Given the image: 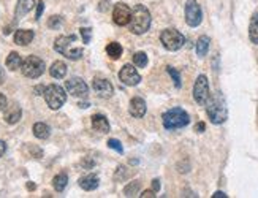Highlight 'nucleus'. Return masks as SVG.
<instances>
[{
	"label": "nucleus",
	"mask_w": 258,
	"mask_h": 198,
	"mask_svg": "<svg viewBox=\"0 0 258 198\" xmlns=\"http://www.w3.org/2000/svg\"><path fill=\"white\" fill-rule=\"evenodd\" d=\"M205 106H206V114L212 124L220 125L228 119L227 101H225L222 92H215L214 95H211Z\"/></svg>",
	"instance_id": "f257e3e1"
},
{
	"label": "nucleus",
	"mask_w": 258,
	"mask_h": 198,
	"mask_svg": "<svg viewBox=\"0 0 258 198\" xmlns=\"http://www.w3.org/2000/svg\"><path fill=\"white\" fill-rule=\"evenodd\" d=\"M76 35H62L54 42V50L59 54L65 55L70 60H79L83 57L84 50L81 46H75Z\"/></svg>",
	"instance_id": "f03ea898"
},
{
	"label": "nucleus",
	"mask_w": 258,
	"mask_h": 198,
	"mask_svg": "<svg viewBox=\"0 0 258 198\" xmlns=\"http://www.w3.org/2000/svg\"><path fill=\"white\" fill-rule=\"evenodd\" d=\"M151 11L144 5H135L133 13H132V21H130V32L135 35H143L146 34L151 27Z\"/></svg>",
	"instance_id": "7ed1b4c3"
},
{
	"label": "nucleus",
	"mask_w": 258,
	"mask_h": 198,
	"mask_svg": "<svg viewBox=\"0 0 258 198\" xmlns=\"http://www.w3.org/2000/svg\"><path fill=\"white\" fill-rule=\"evenodd\" d=\"M162 122L166 130H177V129H184L190 124V116L185 109L176 106L165 111L162 114Z\"/></svg>",
	"instance_id": "20e7f679"
},
{
	"label": "nucleus",
	"mask_w": 258,
	"mask_h": 198,
	"mask_svg": "<svg viewBox=\"0 0 258 198\" xmlns=\"http://www.w3.org/2000/svg\"><path fill=\"white\" fill-rule=\"evenodd\" d=\"M45 100L48 103V106L51 109L57 111L60 109L67 101V94L65 89L59 84H50L45 89Z\"/></svg>",
	"instance_id": "39448f33"
},
{
	"label": "nucleus",
	"mask_w": 258,
	"mask_h": 198,
	"mask_svg": "<svg viewBox=\"0 0 258 198\" xmlns=\"http://www.w3.org/2000/svg\"><path fill=\"white\" fill-rule=\"evenodd\" d=\"M160 42L166 51H179L185 43V37L176 29H165L160 32Z\"/></svg>",
	"instance_id": "423d86ee"
},
{
	"label": "nucleus",
	"mask_w": 258,
	"mask_h": 198,
	"mask_svg": "<svg viewBox=\"0 0 258 198\" xmlns=\"http://www.w3.org/2000/svg\"><path fill=\"white\" fill-rule=\"evenodd\" d=\"M22 75L26 78H30V79H37L40 78L46 70V65H45V60L37 57V55H29L26 60H22Z\"/></svg>",
	"instance_id": "0eeeda50"
},
{
	"label": "nucleus",
	"mask_w": 258,
	"mask_h": 198,
	"mask_svg": "<svg viewBox=\"0 0 258 198\" xmlns=\"http://www.w3.org/2000/svg\"><path fill=\"white\" fill-rule=\"evenodd\" d=\"M184 14H185V22H187L190 27H198L201 21H203V10H201V6L197 0H187V2H185Z\"/></svg>",
	"instance_id": "6e6552de"
},
{
	"label": "nucleus",
	"mask_w": 258,
	"mask_h": 198,
	"mask_svg": "<svg viewBox=\"0 0 258 198\" xmlns=\"http://www.w3.org/2000/svg\"><path fill=\"white\" fill-rule=\"evenodd\" d=\"M209 97H211V92H209V81L206 75H200L197 78L195 84H193V99L198 103V105H206Z\"/></svg>",
	"instance_id": "1a4fd4ad"
},
{
	"label": "nucleus",
	"mask_w": 258,
	"mask_h": 198,
	"mask_svg": "<svg viewBox=\"0 0 258 198\" xmlns=\"http://www.w3.org/2000/svg\"><path fill=\"white\" fill-rule=\"evenodd\" d=\"M65 89L70 95H73V97H78V99H86L89 94V86L86 84L84 79L78 76L70 78L68 81H65Z\"/></svg>",
	"instance_id": "9d476101"
},
{
	"label": "nucleus",
	"mask_w": 258,
	"mask_h": 198,
	"mask_svg": "<svg viewBox=\"0 0 258 198\" xmlns=\"http://www.w3.org/2000/svg\"><path fill=\"white\" fill-rule=\"evenodd\" d=\"M132 13L133 10H130V6L124 2H119L114 5V10H112V21H114L117 26H128L132 21Z\"/></svg>",
	"instance_id": "9b49d317"
},
{
	"label": "nucleus",
	"mask_w": 258,
	"mask_h": 198,
	"mask_svg": "<svg viewBox=\"0 0 258 198\" xmlns=\"http://www.w3.org/2000/svg\"><path fill=\"white\" fill-rule=\"evenodd\" d=\"M119 79H120V83L125 84V86H138L141 83V76L140 73L136 71V68L132 65V63H125V65L120 68L119 71Z\"/></svg>",
	"instance_id": "f8f14e48"
},
{
	"label": "nucleus",
	"mask_w": 258,
	"mask_h": 198,
	"mask_svg": "<svg viewBox=\"0 0 258 198\" xmlns=\"http://www.w3.org/2000/svg\"><path fill=\"white\" fill-rule=\"evenodd\" d=\"M92 89L100 99H109L111 95L114 94V87H112V84L104 78H94Z\"/></svg>",
	"instance_id": "ddd939ff"
},
{
	"label": "nucleus",
	"mask_w": 258,
	"mask_h": 198,
	"mask_svg": "<svg viewBox=\"0 0 258 198\" xmlns=\"http://www.w3.org/2000/svg\"><path fill=\"white\" fill-rule=\"evenodd\" d=\"M128 113H130L133 117H144L146 114V101H144L141 97H133L130 100V106H128Z\"/></svg>",
	"instance_id": "4468645a"
},
{
	"label": "nucleus",
	"mask_w": 258,
	"mask_h": 198,
	"mask_svg": "<svg viewBox=\"0 0 258 198\" xmlns=\"http://www.w3.org/2000/svg\"><path fill=\"white\" fill-rule=\"evenodd\" d=\"M21 116H22V111H21V106L16 105V103H13V105L6 106L5 108V122L10 124V125H14L18 124L21 121Z\"/></svg>",
	"instance_id": "2eb2a0df"
},
{
	"label": "nucleus",
	"mask_w": 258,
	"mask_h": 198,
	"mask_svg": "<svg viewBox=\"0 0 258 198\" xmlns=\"http://www.w3.org/2000/svg\"><path fill=\"white\" fill-rule=\"evenodd\" d=\"M35 37V32L34 30H29V29H18L14 34V43L19 45V46H27L29 43H32V40Z\"/></svg>",
	"instance_id": "dca6fc26"
},
{
	"label": "nucleus",
	"mask_w": 258,
	"mask_h": 198,
	"mask_svg": "<svg viewBox=\"0 0 258 198\" xmlns=\"http://www.w3.org/2000/svg\"><path fill=\"white\" fill-rule=\"evenodd\" d=\"M34 6H35V0H18V5H16V10H14V18L16 19L24 18L29 11L34 10Z\"/></svg>",
	"instance_id": "f3484780"
},
{
	"label": "nucleus",
	"mask_w": 258,
	"mask_h": 198,
	"mask_svg": "<svg viewBox=\"0 0 258 198\" xmlns=\"http://www.w3.org/2000/svg\"><path fill=\"white\" fill-rule=\"evenodd\" d=\"M99 184H100V179L97 174H86V176L79 179V187L86 190V192H92V190L99 187Z\"/></svg>",
	"instance_id": "a211bd4d"
},
{
	"label": "nucleus",
	"mask_w": 258,
	"mask_h": 198,
	"mask_svg": "<svg viewBox=\"0 0 258 198\" xmlns=\"http://www.w3.org/2000/svg\"><path fill=\"white\" fill-rule=\"evenodd\" d=\"M92 129L100 132V133H108L109 132V122L106 116L103 114H94L92 116Z\"/></svg>",
	"instance_id": "6ab92c4d"
},
{
	"label": "nucleus",
	"mask_w": 258,
	"mask_h": 198,
	"mask_svg": "<svg viewBox=\"0 0 258 198\" xmlns=\"http://www.w3.org/2000/svg\"><path fill=\"white\" fill-rule=\"evenodd\" d=\"M50 75L55 79H62V78H65L67 75V65H65V62H62V60H55L51 68H50Z\"/></svg>",
	"instance_id": "aec40b11"
},
{
	"label": "nucleus",
	"mask_w": 258,
	"mask_h": 198,
	"mask_svg": "<svg viewBox=\"0 0 258 198\" xmlns=\"http://www.w3.org/2000/svg\"><path fill=\"white\" fill-rule=\"evenodd\" d=\"M32 132H34V135L38 140H46V138H50V135H51V127L45 122H37L34 125V129H32Z\"/></svg>",
	"instance_id": "412c9836"
},
{
	"label": "nucleus",
	"mask_w": 258,
	"mask_h": 198,
	"mask_svg": "<svg viewBox=\"0 0 258 198\" xmlns=\"http://www.w3.org/2000/svg\"><path fill=\"white\" fill-rule=\"evenodd\" d=\"M6 68L8 70H11V71H16L18 68L22 67V59H21V55L18 52H10L8 54V57H6Z\"/></svg>",
	"instance_id": "4be33fe9"
},
{
	"label": "nucleus",
	"mask_w": 258,
	"mask_h": 198,
	"mask_svg": "<svg viewBox=\"0 0 258 198\" xmlns=\"http://www.w3.org/2000/svg\"><path fill=\"white\" fill-rule=\"evenodd\" d=\"M249 38L254 45H258V13H255L251 18V24H249Z\"/></svg>",
	"instance_id": "5701e85b"
},
{
	"label": "nucleus",
	"mask_w": 258,
	"mask_h": 198,
	"mask_svg": "<svg viewBox=\"0 0 258 198\" xmlns=\"http://www.w3.org/2000/svg\"><path fill=\"white\" fill-rule=\"evenodd\" d=\"M209 45H211V38H209V37L203 35V37L198 38V42H197V54H198V57H205V55L207 54Z\"/></svg>",
	"instance_id": "b1692460"
},
{
	"label": "nucleus",
	"mask_w": 258,
	"mask_h": 198,
	"mask_svg": "<svg viewBox=\"0 0 258 198\" xmlns=\"http://www.w3.org/2000/svg\"><path fill=\"white\" fill-rule=\"evenodd\" d=\"M106 54L112 60H117L120 55H122V46H120V43H117V42H111L106 46Z\"/></svg>",
	"instance_id": "393cba45"
},
{
	"label": "nucleus",
	"mask_w": 258,
	"mask_h": 198,
	"mask_svg": "<svg viewBox=\"0 0 258 198\" xmlns=\"http://www.w3.org/2000/svg\"><path fill=\"white\" fill-rule=\"evenodd\" d=\"M67 184H68V176L65 173H60L57 176H54V179H52V187L57 190V192H63Z\"/></svg>",
	"instance_id": "a878e982"
},
{
	"label": "nucleus",
	"mask_w": 258,
	"mask_h": 198,
	"mask_svg": "<svg viewBox=\"0 0 258 198\" xmlns=\"http://www.w3.org/2000/svg\"><path fill=\"white\" fill-rule=\"evenodd\" d=\"M140 189H141V181L135 179V181L128 182V184L125 186V189H124V195H125V197H135L136 194L140 192Z\"/></svg>",
	"instance_id": "bb28decb"
},
{
	"label": "nucleus",
	"mask_w": 258,
	"mask_h": 198,
	"mask_svg": "<svg viewBox=\"0 0 258 198\" xmlns=\"http://www.w3.org/2000/svg\"><path fill=\"white\" fill-rule=\"evenodd\" d=\"M148 62H149V59H148V54L146 52H135L133 54V63L138 68H144L148 65Z\"/></svg>",
	"instance_id": "cd10ccee"
},
{
	"label": "nucleus",
	"mask_w": 258,
	"mask_h": 198,
	"mask_svg": "<svg viewBox=\"0 0 258 198\" xmlns=\"http://www.w3.org/2000/svg\"><path fill=\"white\" fill-rule=\"evenodd\" d=\"M130 178V171H128L127 166H117V170H116V174H114V181H125Z\"/></svg>",
	"instance_id": "c85d7f7f"
},
{
	"label": "nucleus",
	"mask_w": 258,
	"mask_h": 198,
	"mask_svg": "<svg viewBox=\"0 0 258 198\" xmlns=\"http://www.w3.org/2000/svg\"><path fill=\"white\" fill-rule=\"evenodd\" d=\"M166 71H168V75H170V76L173 78L174 86L177 87V89H181L182 81H181V75H179V71H177L176 68H173V67H166Z\"/></svg>",
	"instance_id": "c756f323"
},
{
	"label": "nucleus",
	"mask_w": 258,
	"mask_h": 198,
	"mask_svg": "<svg viewBox=\"0 0 258 198\" xmlns=\"http://www.w3.org/2000/svg\"><path fill=\"white\" fill-rule=\"evenodd\" d=\"M106 145H108V148H109V149H114L116 152H119V154H124L122 143H120L119 140H116V138H109Z\"/></svg>",
	"instance_id": "7c9ffc66"
},
{
	"label": "nucleus",
	"mask_w": 258,
	"mask_h": 198,
	"mask_svg": "<svg viewBox=\"0 0 258 198\" xmlns=\"http://www.w3.org/2000/svg\"><path fill=\"white\" fill-rule=\"evenodd\" d=\"M81 38H83V43L84 45H89L92 40V29L91 27H81Z\"/></svg>",
	"instance_id": "2f4dec72"
},
{
	"label": "nucleus",
	"mask_w": 258,
	"mask_h": 198,
	"mask_svg": "<svg viewBox=\"0 0 258 198\" xmlns=\"http://www.w3.org/2000/svg\"><path fill=\"white\" fill-rule=\"evenodd\" d=\"M62 18L60 16H51L50 21H48V27L50 29H59L62 26Z\"/></svg>",
	"instance_id": "473e14b6"
},
{
	"label": "nucleus",
	"mask_w": 258,
	"mask_h": 198,
	"mask_svg": "<svg viewBox=\"0 0 258 198\" xmlns=\"http://www.w3.org/2000/svg\"><path fill=\"white\" fill-rule=\"evenodd\" d=\"M109 0H102L100 2V5H99V11H102V13H104V11H108L109 10Z\"/></svg>",
	"instance_id": "72a5a7b5"
},
{
	"label": "nucleus",
	"mask_w": 258,
	"mask_h": 198,
	"mask_svg": "<svg viewBox=\"0 0 258 198\" xmlns=\"http://www.w3.org/2000/svg\"><path fill=\"white\" fill-rule=\"evenodd\" d=\"M43 10H45V3H43V0H42V2H40V3L37 5V16H35V19H37V21H38L40 18H42Z\"/></svg>",
	"instance_id": "f704fd0d"
},
{
	"label": "nucleus",
	"mask_w": 258,
	"mask_h": 198,
	"mask_svg": "<svg viewBox=\"0 0 258 198\" xmlns=\"http://www.w3.org/2000/svg\"><path fill=\"white\" fill-rule=\"evenodd\" d=\"M6 97H5V95L2 94V92H0V111H3L5 108H6Z\"/></svg>",
	"instance_id": "c9c22d12"
},
{
	"label": "nucleus",
	"mask_w": 258,
	"mask_h": 198,
	"mask_svg": "<svg viewBox=\"0 0 258 198\" xmlns=\"http://www.w3.org/2000/svg\"><path fill=\"white\" fill-rule=\"evenodd\" d=\"M160 187H162V182H160V179H154V181H152V190H154V192H158Z\"/></svg>",
	"instance_id": "e433bc0d"
},
{
	"label": "nucleus",
	"mask_w": 258,
	"mask_h": 198,
	"mask_svg": "<svg viewBox=\"0 0 258 198\" xmlns=\"http://www.w3.org/2000/svg\"><path fill=\"white\" fill-rule=\"evenodd\" d=\"M205 129H206L205 122H198V124L195 125V132H197V133H203V132H205Z\"/></svg>",
	"instance_id": "4c0bfd02"
},
{
	"label": "nucleus",
	"mask_w": 258,
	"mask_h": 198,
	"mask_svg": "<svg viewBox=\"0 0 258 198\" xmlns=\"http://www.w3.org/2000/svg\"><path fill=\"white\" fill-rule=\"evenodd\" d=\"M155 192H154V190H146V192H143V195H140V197H143V198H146V197H149V198H154L155 195H154Z\"/></svg>",
	"instance_id": "58836bf2"
},
{
	"label": "nucleus",
	"mask_w": 258,
	"mask_h": 198,
	"mask_svg": "<svg viewBox=\"0 0 258 198\" xmlns=\"http://www.w3.org/2000/svg\"><path fill=\"white\" fill-rule=\"evenodd\" d=\"M5 150H6V145H5V141L0 140V157H2L5 154Z\"/></svg>",
	"instance_id": "ea45409f"
},
{
	"label": "nucleus",
	"mask_w": 258,
	"mask_h": 198,
	"mask_svg": "<svg viewBox=\"0 0 258 198\" xmlns=\"http://www.w3.org/2000/svg\"><path fill=\"white\" fill-rule=\"evenodd\" d=\"M227 197H228V195H225V192H220V190L212 195V198H227Z\"/></svg>",
	"instance_id": "a19ab883"
},
{
	"label": "nucleus",
	"mask_w": 258,
	"mask_h": 198,
	"mask_svg": "<svg viewBox=\"0 0 258 198\" xmlns=\"http://www.w3.org/2000/svg\"><path fill=\"white\" fill-rule=\"evenodd\" d=\"M45 89H46V87H43V86H38V87H35V92H37V95H42V94H45Z\"/></svg>",
	"instance_id": "79ce46f5"
},
{
	"label": "nucleus",
	"mask_w": 258,
	"mask_h": 198,
	"mask_svg": "<svg viewBox=\"0 0 258 198\" xmlns=\"http://www.w3.org/2000/svg\"><path fill=\"white\" fill-rule=\"evenodd\" d=\"M35 187H37V186L34 184V182H29V184H27V189H29V190H35Z\"/></svg>",
	"instance_id": "37998d69"
},
{
	"label": "nucleus",
	"mask_w": 258,
	"mask_h": 198,
	"mask_svg": "<svg viewBox=\"0 0 258 198\" xmlns=\"http://www.w3.org/2000/svg\"><path fill=\"white\" fill-rule=\"evenodd\" d=\"M78 106H79V108H89V103H87V101H83V103H79Z\"/></svg>",
	"instance_id": "c03bdc74"
},
{
	"label": "nucleus",
	"mask_w": 258,
	"mask_h": 198,
	"mask_svg": "<svg viewBox=\"0 0 258 198\" xmlns=\"http://www.w3.org/2000/svg\"><path fill=\"white\" fill-rule=\"evenodd\" d=\"M2 79H3V75H2V71H0V84H2L3 81H2Z\"/></svg>",
	"instance_id": "a18cd8bd"
}]
</instances>
